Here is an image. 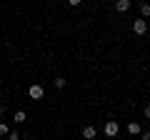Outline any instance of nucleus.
Returning a JSON list of instances; mask_svg holds the SVG:
<instances>
[{
    "label": "nucleus",
    "mask_w": 150,
    "mask_h": 140,
    "mask_svg": "<svg viewBox=\"0 0 150 140\" xmlns=\"http://www.w3.org/2000/svg\"><path fill=\"white\" fill-rule=\"evenodd\" d=\"M8 133H10V130H8V125H5V123H0V135H8Z\"/></svg>",
    "instance_id": "obj_11"
},
{
    "label": "nucleus",
    "mask_w": 150,
    "mask_h": 140,
    "mask_svg": "<svg viewBox=\"0 0 150 140\" xmlns=\"http://www.w3.org/2000/svg\"><path fill=\"white\" fill-rule=\"evenodd\" d=\"M0 123H3V110H0Z\"/></svg>",
    "instance_id": "obj_14"
},
{
    "label": "nucleus",
    "mask_w": 150,
    "mask_h": 140,
    "mask_svg": "<svg viewBox=\"0 0 150 140\" xmlns=\"http://www.w3.org/2000/svg\"><path fill=\"white\" fill-rule=\"evenodd\" d=\"M55 88L63 90V88H65V78H55Z\"/></svg>",
    "instance_id": "obj_9"
},
{
    "label": "nucleus",
    "mask_w": 150,
    "mask_h": 140,
    "mask_svg": "<svg viewBox=\"0 0 150 140\" xmlns=\"http://www.w3.org/2000/svg\"><path fill=\"white\" fill-rule=\"evenodd\" d=\"M83 138L93 140V138H95V128H93V125H85V128H83Z\"/></svg>",
    "instance_id": "obj_5"
},
{
    "label": "nucleus",
    "mask_w": 150,
    "mask_h": 140,
    "mask_svg": "<svg viewBox=\"0 0 150 140\" xmlns=\"http://www.w3.org/2000/svg\"><path fill=\"white\" fill-rule=\"evenodd\" d=\"M133 30L138 33V35H145V33H148V20H143V18L135 20V23H133Z\"/></svg>",
    "instance_id": "obj_2"
},
{
    "label": "nucleus",
    "mask_w": 150,
    "mask_h": 140,
    "mask_svg": "<svg viewBox=\"0 0 150 140\" xmlns=\"http://www.w3.org/2000/svg\"><path fill=\"white\" fill-rule=\"evenodd\" d=\"M140 15H143V20L150 18V3H143V5H140Z\"/></svg>",
    "instance_id": "obj_7"
},
{
    "label": "nucleus",
    "mask_w": 150,
    "mask_h": 140,
    "mask_svg": "<svg viewBox=\"0 0 150 140\" xmlns=\"http://www.w3.org/2000/svg\"><path fill=\"white\" fill-rule=\"evenodd\" d=\"M143 113H145V118H150V103H148V105L143 108Z\"/></svg>",
    "instance_id": "obj_12"
},
{
    "label": "nucleus",
    "mask_w": 150,
    "mask_h": 140,
    "mask_svg": "<svg viewBox=\"0 0 150 140\" xmlns=\"http://www.w3.org/2000/svg\"><path fill=\"white\" fill-rule=\"evenodd\" d=\"M28 95H30L33 100H40V98L45 95V90H43L40 85H30V90H28Z\"/></svg>",
    "instance_id": "obj_3"
},
{
    "label": "nucleus",
    "mask_w": 150,
    "mask_h": 140,
    "mask_svg": "<svg viewBox=\"0 0 150 140\" xmlns=\"http://www.w3.org/2000/svg\"><path fill=\"white\" fill-rule=\"evenodd\" d=\"M115 10L118 13H128L130 10V0H118V3H115Z\"/></svg>",
    "instance_id": "obj_4"
},
{
    "label": "nucleus",
    "mask_w": 150,
    "mask_h": 140,
    "mask_svg": "<svg viewBox=\"0 0 150 140\" xmlns=\"http://www.w3.org/2000/svg\"><path fill=\"white\" fill-rule=\"evenodd\" d=\"M8 140H20V135H18L15 130H10V133H8Z\"/></svg>",
    "instance_id": "obj_10"
},
{
    "label": "nucleus",
    "mask_w": 150,
    "mask_h": 140,
    "mask_svg": "<svg viewBox=\"0 0 150 140\" xmlns=\"http://www.w3.org/2000/svg\"><path fill=\"white\" fill-rule=\"evenodd\" d=\"M13 120H15V123H25V113H23V110H18V113H15V118H13Z\"/></svg>",
    "instance_id": "obj_8"
},
{
    "label": "nucleus",
    "mask_w": 150,
    "mask_h": 140,
    "mask_svg": "<svg viewBox=\"0 0 150 140\" xmlns=\"http://www.w3.org/2000/svg\"><path fill=\"white\" fill-rule=\"evenodd\" d=\"M140 130H143V128H140V123H128V133L130 135H138Z\"/></svg>",
    "instance_id": "obj_6"
},
{
    "label": "nucleus",
    "mask_w": 150,
    "mask_h": 140,
    "mask_svg": "<svg viewBox=\"0 0 150 140\" xmlns=\"http://www.w3.org/2000/svg\"><path fill=\"white\" fill-rule=\"evenodd\" d=\"M118 130H120V125L115 123V120H108V123H105V135H108V138H115Z\"/></svg>",
    "instance_id": "obj_1"
},
{
    "label": "nucleus",
    "mask_w": 150,
    "mask_h": 140,
    "mask_svg": "<svg viewBox=\"0 0 150 140\" xmlns=\"http://www.w3.org/2000/svg\"><path fill=\"white\" fill-rule=\"evenodd\" d=\"M143 140H150V130H145V133H143Z\"/></svg>",
    "instance_id": "obj_13"
}]
</instances>
